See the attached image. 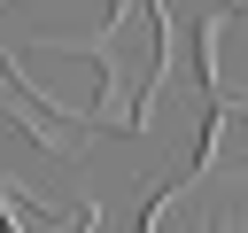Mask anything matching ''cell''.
<instances>
[{"instance_id":"1","label":"cell","mask_w":248,"mask_h":233,"mask_svg":"<svg viewBox=\"0 0 248 233\" xmlns=\"http://www.w3.org/2000/svg\"><path fill=\"white\" fill-rule=\"evenodd\" d=\"M225 217H232V186L209 179V171H194L186 186H163L147 202L140 233H225Z\"/></svg>"}]
</instances>
